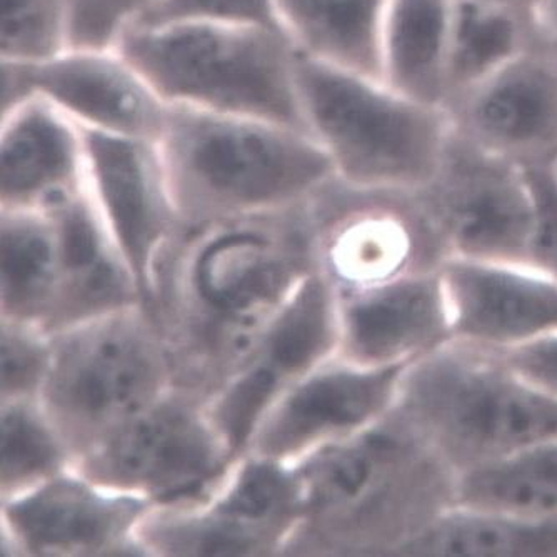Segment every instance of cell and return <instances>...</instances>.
Segmentation results:
<instances>
[{"label": "cell", "instance_id": "cell-1", "mask_svg": "<svg viewBox=\"0 0 557 557\" xmlns=\"http://www.w3.org/2000/svg\"><path fill=\"white\" fill-rule=\"evenodd\" d=\"M458 472L391 411L324 444L302 472L304 511L334 549L397 554L458 509Z\"/></svg>", "mask_w": 557, "mask_h": 557}, {"label": "cell", "instance_id": "cell-2", "mask_svg": "<svg viewBox=\"0 0 557 557\" xmlns=\"http://www.w3.org/2000/svg\"><path fill=\"white\" fill-rule=\"evenodd\" d=\"M158 144L177 214L193 221L284 211L336 180L311 134L261 119L169 106Z\"/></svg>", "mask_w": 557, "mask_h": 557}, {"label": "cell", "instance_id": "cell-3", "mask_svg": "<svg viewBox=\"0 0 557 557\" xmlns=\"http://www.w3.org/2000/svg\"><path fill=\"white\" fill-rule=\"evenodd\" d=\"M114 47L168 106L309 133L297 89L299 54L281 29L209 21L137 25Z\"/></svg>", "mask_w": 557, "mask_h": 557}, {"label": "cell", "instance_id": "cell-4", "mask_svg": "<svg viewBox=\"0 0 557 557\" xmlns=\"http://www.w3.org/2000/svg\"><path fill=\"white\" fill-rule=\"evenodd\" d=\"M393 411L458 474L557 437L556 397L454 341L404 369Z\"/></svg>", "mask_w": 557, "mask_h": 557}, {"label": "cell", "instance_id": "cell-5", "mask_svg": "<svg viewBox=\"0 0 557 557\" xmlns=\"http://www.w3.org/2000/svg\"><path fill=\"white\" fill-rule=\"evenodd\" d=\"M296 77L304 121L341 183L416 193L433 177L453 133L444 106L302 55Z\"/></svg>", "mask_w": 557, "mask_h": 557}, {"label": "cell", "instance_id": "cell-6", "mask_svg": "<svg viewBox=\"0 0 557 557\" xmlns=\"http://www.w3.org/2000/svg\"><path fill=\"white\" fill-rule=\"evenodd\" d=\"M414 197L446 259L529 265L536 200L528 169L453 131L433 177Z\"/></svg>", "mask_w": 557, "mask_h": 557}, {"label": "cell", "instance_id": "cell-7", "mask_svg": "<svg viewBox=\"0 0 557 557\" xmlns=\"http://www.w3.org/2000/svg\"><path fill=\"white\" fill-rule=\"evenodd\" d=\"M2 111L39 96L87 129L159 140L169 106L117 47H71L37 64L2 62Z\"/></svg>", "mask_w": 557, "mask_h": 557}, {"label": "cell", "instance_id": "cell-8", "mask_svg": "<svg viewBox=\"0 0 557 557\" xmlns=\"http://www.w3.org/2000/svg\"><path fill=\"white\" fill-rule=\"evenodd\" d=\"M462 139L524 169L557 162V55L536 44L444 104Z\"/></svg>", "mask_w": 557, "mask_h": 557}, {"label": "cell", "instance_id": "cell-9", "mask_svg": "<svg viewBox=\"0 0 557 557\" xmlns=\"http://www.w3.org/2000/svg\"><path fill=\"white\" fill-rule=\"evenodd\" d=\"M83 133L87 190L149 302L152 256L180 218L158 140Z\"/></svg>", "mask_w": 557, "mask_h": 557}, {"label": "cell", "instance_id": "cell-10", "mask_svg": "<svg viewBox=\"0 0 557 557\" xmlns=\"http://www.w3.org/2000/svg\"><path fill=\"white\" fill-rule=\"evenodd\" d=\"M341 361L359 368L408 366L453 343L440 268L339 290Z\"/></svg>", "mask_w": 557, "mask_h": 557}, {"label": "cell", "instance_id": "cell-11", "mask_svg": "<svg viewBox=\"0 0 557 557\" xmlns=\"http://www.w3.org/2000/svg\"><path fill=\"white\" fill-rule=\"evenodd\" d=\"M159 383L161 362L146 337L109 324L65 344L50 371L47 397L69 422L119 429L146 411Z\"/></svg>", "mask_w": 557, "mask_h": 557}, {"label": "cell", "instance_id": "cell-12", "mask_svg": "<svg viewBox=\"0 0 557 557\" xmlns=\"http://www.w3.org/2000/svg\"><path fill=\"white\" fill-rule=\"evenodd\" d=\"M440 271L454 343L503 354L557 334V281L537 269L447 258Z\"/></svg>", "mask_w": 557, "mask_h": 557}, {"label": "cell", "instance_id": "cell-13", "mask_svg": "<svg viewBox=\"0 0 557 557\" xmlns=\"http://www.w3.org/2000/svg\"><path fill=\"white\" fill-rule=\"evenodd\" d=\"M337 349L336 296L324 278H308L269 329L255 359L219 403L215 421L230 449L234 453L244 447L289 379L308 372Z\"/></svg>", "mask_w": 557, "mask_h": 557}, {"label": "cell", "instance_id": "cell-14", "mask_svg": "<svg viewBox=\"0 0 557 557\" xmlns=\"http://www.w3.org/2000/svg\"><path fill=\"white\" fill-rule=\"evenodd\" d=\"M221 456L199 418L177 406H161L112 431L90 471L109 483L174 500L196 496L218 478Z\"/></svg>", "mask_w": 557, "mask_h": 557}, {"label": "cell", "instance_id": "cell-15", "mask_svg": "<svg viewBox=\"0 0 557 557\" xmlns=\"http://www.w3.org/2000/svg\"><path fill=\"white\" fill-rule=\"evenodd\" d=\"M87 189L83 127L39 96L2 111L0 194L4 209L50 212Z\"/></svg>", "mask_w": 557, "mask_h": 557}, {"label": "cell", "instance_id": "cell-16", "mask_svg": "<svg viewBox=\"0 0 557 557\" xmlns=\"http://www.w3.org/2000/svg\"><path fill=\"white\" fill-rule=\"evenodd\" d=\"M408 366L359 368L341 361L309 375L265 422L259 449L281 458L311 444L344 440L381 421L393 411Z\"/></svg>", "mask_w": 557, "mask_h": 557}, {"label": "cell", "instance_id": "cell-17", "mask_svg": "<svg viewBox=\"0 0 557 557\" xmlns=\"http://www.w3.org/2000/svg\"><path fill=\"white\" fill-rule=\"evenodd\" d=\"M304 511L302 481L274 462H252L214 508L183 524L175 547L184 553L227 556L268 549Z\"/></svg>", "mask_w": 557, "mask_h": 557}, {"label": "cell", "instance_id": "cell-18", "mask_svg": "<svg viewBox=\"0 0 557 557\" xmlns=\"http://www.w3.org/2000/svg\"><path fill=\"white\" fill-rule=\"evenodd\" d=\"M143 509L139 500L102 496L62 479L12 503L8 519L33 553H96L121 543Z\"/></svg>", "mask_w": 557, "mask_h": 557}, {"label": "cell", "instance_id": "cell-19", "mask_svg": "<svg viewBox=\"0 0 557 557\" xmlns=\"http://www.w3.org/2000/svg\"><path fill=\"white\" fill-rule=\"evenodd\" d=\"M297 54L383 81L387 0H274Z\"/></svg>", "mask_w": 557, "mask_h": 557}, {"label": "cell", "instance_id": "cell-20", "mask_svg": "<svg viewBox=\"0 0 557 557\" xmlns=\"http://www.w3.org/2000/svg\"><path fill=\"white\" fill-rule=\"evenodd\" d=\"M290 268L256 230H227L200 250L194 284L208 311L225 322L247 321L286 290Z\"/></svg>", "mask_w": 557, "mask_h": 557}, {"label": "cell", "instance_id": "cell-21", "mask_svg": "<svg viewBox=\"0 0 557 557\" xmlns=\"http://www.w3.org/2000/svg\"><path fill=\"white\" fill-rule=\"evenodd\" d=\"M456 0H387L383 81L406 96L444 106Z\"/></svg>", "mask_w": 557, "mask_h": 557}, {"label": "cell", "instance_id": "cell-22", "mask_svg": "<svg viewBox=\"0 0 557 557\" xmlns=\"http://www.w3.org/2000/svg\"><path fill=\"white\" fill-rule=\"evenodd\" d=\"M49 214L58 227L59 277L65 284L69 311L84 314L121 306L129 296V283L112 259L108 225L89 190Z\"/></svg>", "mask_w": 557, "mask_h": 557}, {"label": "cell", "instance_id": "cell-23", "mask_svg": "<svg viewBox=\"0 0 557 557\" xmlns=\"http://www.w3.org/2000/svg\"><path fill=\"white\" fill-rule=\"evenodd\" d=\"M536 44L533 14L484 0H456L447 46L446 100Z\"/></svg>", "mask_w": 557, "mask_h": 557}, {"label": "cell", "instance_id": "cell-24", "mask_svg": "<svg viewBox=\"0 0 557 557\" xmlns=\"http://www.w3.org/2000/svg\"><path fill=\"white\" fill-rule=\"evenodd\" d=\"M458 509L515 519L557 512V437L459 474Z\"/></svg>", "mask_w": 557, "mask_h": 557}, {"label": "cell", "instance_id": "cell-25", "mask_svg": "<svg viewBox=\"0 0 557 557\" xmlns=\"http://www.w3.org/2000/svg\"><path fill=\"white\" fill-rule=\"evenodd\" d=\"M400 556L554 557L557 512L515 519L454 509Z\"/></svg>", "mask_w": 557, "mask_h": 557}, {"label": "cell", "instance_id": "cell-26", "mask_svg": "<svg viewBox=\"0 0 557 557\" xmlns=\"http://www.w3.org/2000/svg\"><path fill=\"white\" fill-rule=\"evenodd\" d=\"M2 299L17 315H36L49 304L59 277V239L49 212L4 209Z\"/></svg>", "mask_w": 557, "mask_h": 557}, {"label": "cell", "instance_id": "cell-27", "mask_svg": "<svg viewBox=\"0 0 557 557\" xmlns=\"http://www.w3.org/2000/svg\"><path fill=\"white\" fill-rule=\"evenodd\" d=\"M72 47V0H2L0 61L37 64Z\"/></svg>", "mask_w": 557, "mask_h": 557}, {"label": "cell", "instance_id": "cell-28", "mask_svg": "<svg viewBox=\"0 0 557 557\" xmlns=\"http://www.w3.org/2000/svg\"><path fill=\"white\" fill-rule=\"evenodd\" d=\"M0 433L4 487L33 481L58 466V444L27 409H8L2 416Z\"/></svg>", "mask_w": 557, "mask_h": 557}, {"label": "cell", "instance_id": "cell-29", "mask_svg": "<svg viewBox=\"0 0 557 557\" xmlns=\"http://www.w3.org/2000/svg\"><path fill=\"white\" fill-rule=\"evenodd\" d=\"M184 21L268 25L281 29L274 0H159L133 27Z\"/></svg>", "mask_w": 557, "mask_h": 557}, {"label": "cell", "instance_id": "cell-30", "mask_svg": "<svg viewBox=\"0 0 557 557\" xmlns=\"http://www.w3.org/2000/svg\"><path fill=\"white\" fill-rule=\"evenodd\" d=\"M159 0H72V47H114Z\"/></svg>", "mask_w": 557, "mask_h": 557}, {"label": "cell", "instance_id": "cell-31", "mask_svg": "<svg viewBox=\"0 0 557 557\" xmlns=\"http://www.w3.org/2000/svg\"><path fill=\"white\" fill-rule=\"evenodd\" d=\"M536 200L529 265L557 281V180L553 168L528 169Z\"/></svg>", "mask_w": 557, "mask_h": 557}, {"label": "cell", "instance_id": "cell-32", "mask_svg": "<svg viewBox=\"0 0 557 557\" xmlns=\"http://www.w3.org/2000/svg\"><path fill=\"white\" fill-rule=\"evenodd\" d=\"M47 369V354L33 341L15 333L2 336V389L4 394L34 389Z\"/></svg>", "mask_w": 557, "mask_h": 557}, {"label": "cell", "instance_id": "cell-33", "mask_svg": "<svg viewBox=\"0 0 557 557\" xmlns=\"http://www.w3.org/2000/svg\"><path fill=\"white\" fill-rule=\"evenodd\" d=\"M500 356L519 374L557 399V334Z\"/></svg>", "mask_w": 557, "mask_h": 557}, {"label": "cell", "instance_id": "cell-34", "mask_svg": "<svg viewBox=\"0 0 557 557\" xmlns=\"http://www.w3.org/2000/svg\"><path fill=\"white\" fill-rule=\"evenodd\" d=\"M533 18L540 44L557 55V0H537Z\"/></svg>", "mask_w": 557, "mask_h": 557}, {"label": "cell", "instance_id": "cell-35", "mask_svg": "<svg viewBox=\"0 0 557 557\" xmlns=\"http://www.w3.org/2000/svg\"><path fill=\"white\" fill-rule=\"evenodd\" d=\"M491 4L504 5V8L518 9V11L529 12L533 14L537 0H484Z\"/></svg>", "mask_w": 557, "mask_h": 557}, {"label": "cell", "instance_id": "cell-36", "mask_svg": "<svg viewBox=\"0 0 557 557\" xmlns=\"http://www.w3.org/2000/svg\"><path fill=\"white\" fill-rule=\"evenodd\" d=\"M553 171H554V175H556V180H557V162H556V164H554Z\"/></svg>", "mask_w": 557, "mask_h": 557}]
</instances>
